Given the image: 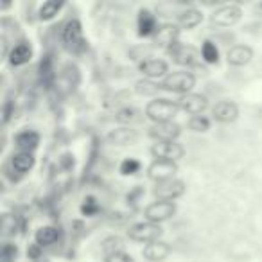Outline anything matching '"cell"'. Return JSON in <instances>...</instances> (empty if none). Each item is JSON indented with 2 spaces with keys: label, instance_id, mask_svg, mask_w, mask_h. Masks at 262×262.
<instances>
[{
  "label": "cell",
  "instance_id": "6da1fadb",
  "mask_svg": "<svg viewBox=\"0 0 262 262\" xmlns=\"http://www.w3.org/2000/svg\"><path fill=\"white\" fill-rule=\"evenodd\" d=\"M180 106L178 102H172L169 99H155V101L147 102L146 106V117L153 120L155 124L160 122H171L178 113Z\"/></svg>",
  "mask_w": 262,
  "mask_h": 262
},
{
  "label": "cell",
  "instance_id": "7a4b0ae2",
  "mask_svg": "<svg viewBox=\"0 0 262 262\" xmlns=\"http://www.w3.org/2000/svg\"><path fill=\"white\" fill-rule=\"evenodd\" d=\"M162 90L174 92V94H190L196 84V77L190 72H171L162 81Z\"/></svg>",
  "mask_w": 262,
  "mask_h": 262
},
{
  "label": "cell",
  "instance_id": "3957f363",
  "mask_svg": "<svg viewBox=\"0 0 262 262\" xmlns=\"http://www.w3.org/2000/svg\"><path fill=\"white\" fill-rule=\"evenodd\" d=\"M164 230L160 228V225L157 223H149V221H142L133 225L129 230H127V235H129L131 241H137V243H157L160 241Z\"/></svg>",
  "mask_w": 262,
  "mask_h": 262
},
{
  "label": "cell",
  "instance_id": "277c9868",
  "mask_svg": "<svg viewBox=\"0 0 262 262\" xmlns=\"http://www.w3.org/2000/svg\"><path fill=\"white\" fill-rule=\"evenodd\" d=\"M176 214V203L174 201H155V203L147 205L146 210H144V215L149 223H160L171 219L172 215Z\"/></svg>",
  "mask_w": 262,
  "mask_h": 262
},
{
  "label": "cell",
  "instance_id": "5b68a950",
  "mask_svg": "<svg viewBox=\"0 0 262 262\" xmlns=\"http://www.w3.org/2000/svg\"><path fill=\"white\" fill-rule=\"evenodd\" d=\"M185 189L187 187L182 180L172 178V180H165V182H158L153 192L160 201H172V200H176V198L183 196Z\"/></svg>",
  "mask_w": 262,
  "mask_h": 262
},
{
  "label": "cell",
  "instance_id": "8992f818",
  "mask_svg": "<svg viewBox=\"0 0 262 262\" xmlns=\"http://www.w3.org/2000/svg\"><path fill=\"white\" fill-rule=\"evenodd\" d=\"M63 43L70 51H81L84 47L83 26L79 20L72 18L70 22H67L65 29H63Z\"/></svg>",
  "mask_w": 262,
  "mask_h": 262
},
{
  "label": "cell",
  "instance_id": "52a82bcc",
  "mask_svg": "<svg viewBox=\"0 0 262 262\" xmlns=\"http://www.w3.org/2000/svg\"><path fill=\"white\" fill-rule=\"evenodd\" d=\"M151 153L157 160H171L176 162L185 155V149H183L182 144L178 142H157L151 147Z\"/></svg>",
  "mask_w": 262,
  "mask_h": 262
},
{
  "label": "cell",
  "instance_id": "ba28073f",
  "mask_svg": "<svg viewBox=\"0 0 262 262\" xmlns=\"http://www.w3.org/2000/svg\"><path fill=\"white\" fill-rule=\"evenodd\" d=\"M241 16H243V11H241L239 6L226 4L214 11V15H212V24L221 26V27H230V26H233V24L239 22Z\"/></svg>",
  "mask_w": 262,
  "mask_h": 262
},
{
  "label": "cell",
  "instance_id": "9c48e42d",
  "mask_svg": "<svg viewBox=\"0 0 262 262\" xmlns=\"http://www.w3.org/2000/svg\"><path fill=\"white\" fill-rule=\"evenodd\" d=\"M178 172V165L176 162L171 160H155L147 169V176L155 182H165V180H172L174 174Z\"/></svg>",
  "mask_w": 262,
  "mask_h": 262
},
{
  "label": "cell",
  "instance_id": "30bf717a",
  "mask_svg": "<svg viewBox=\"0 0 262 262\" xmlns=\"http://www.w3.org/2000/svg\"><path fill=\"white\" fill-rule=\"evenodd\" d=\"M149 135L153 137L157 142H176L180 135H182V127L176 122H160L155 124L149 129Z\"/></svg>",
  "mask_w": 262,
  "mask_h": 262
},
{
  "label": "cell",
  "instance_id": "8fae6325",
  "mask_svg": "<svg viewBox=\"0 0 262 262\" xmlns=\"http://www.w3.org/2000/svg\"><path fill=\"white\" fill-rule=\"evenodd\" d=\"M178 106L180 110H183L185 113H190L194 117V115H201L207 110L208 101L201 94H185L178 99Z\"/></svg>",
  "mask_w": 262,
  "mask_h": 262
},
{
  "label": "cell",
  "instance_id": "7c38bea8",
  "mask_svg": "<svg viewBox=\"0 0 262 262\" xmlns=\"http://www.w3.org/2000/svg\"><path fill=\"white\" fill-rule=\"evenodd\" d=\"M178 36H180V29L174 24H162V26H158L157 33H155V43L158 47H164L169 51L172 45L178 43Z\"/></svg>",
  "mask_w": 262,
  "mask_h": 262
},
{
  "label": "cell",
  "instance_id": "4fadbf2b",
  "mask_svg": "<svg viewBox=\"0 0 262 262\" xmlns=\"http://www.w3.org/2000/svg\"><path fill=\"white\" fill-rule=\"evenodd\" d=\"M212 117H214V120H217L221 124L233 122L239 117V108L232 101H221L212 108Z\"/></svg>",
  "mask_w": 262,
  "mask_h": 262
},
{
  "label": "cell",
  "instance_id": "5bb4252c",
  "mask_svg": "<svg viewBox=\"0 0 262 262\" xmlns=\"http://www.w3.org/2000/svg\"><path fill=\"white\" fill-rule=\"evenodd\" d=\"M167 52L171 54V58L174 59V63H178V65L190 67V65H194L198 59V52L194 51L190 45H183V43H180V41L176 45H172Z\"/></svg>",
  "mask_w": 262,
  "mask_h": 262
},
{
  "label": "cell",
  "instance_id": "9a60e30c",
  "mask_svg": "<svg viewBox=\"0 0 262 262\" xmlns=\"http://www.w3.org/2000/svg\"><path fill=\"white\" fill-rule=\"evenodd\" d=\"M253 58V51L248 45H233L228 52H226V61L232 67H244L251 61Z\"/></svg>",
  "mask_w": 262,
  "mask_h": 262
},
{
  "label": "cell",
  "instance_id": "2e32d148",
  "mask_svg": "<svg viewBox=\"0 0 262 262\" xmlns=\"http://www.w3.org/2000/svg\"><path fill=\"white\" fill-rule=\"evenodd\" d=\"M31 58H33V47H31V43L20 41L18 45H15V47L11 49L8 59L13 67H22V65H26V63H29Z\"/></svg>",
  "mask_w": 262,
  "mask_h": 262
},
{
  "label": "cell",
  "instance_id": "e0dca14e",
  "mask_svg": "<svg viewBox=\"0 0 262 262\" xmlns=\"http://www.w3.org/2000/svg\"><path fill=\"white\" fill-rule=\"evenodd\" d=\"M171 253V246L164 241H157V243H149L144 246L142 255L151 262H160L164 260L167 255Z\"/></svg>",
  "mask_w": 262,
  "mask_h": 262
},
{
  "label": "cell",
  "instance_id": "ac0fdd59",
  "mask_svg": "<svg viewBox=\"0 0 262 262\" xmlns=\"http://www.w3.org/2000/svg\"><path fill=\"white\" fill-rule=\"evenodd\" d=\"M40 144V135L36 131H22L15 137V146L20 149V153H33Z\"/></svg>",
  "mask_w": 262,
  "mask_h": 262
},
{
  "label": "cell",
  "instance_id": "d6986e66",
  "mask_svg": "<svg viewBox=\"0 0 262 262\" xmlns=\"http://www.w3.org/2000/svg\"><path fill=\"white\" fill-rule=\"evenodd\" d=\"M140 72L144 76H147L149 79H155V77H162L167 74V63L164 59H146V61L140 63Z\"/></svg>",
  "mask_w": 262,
  "mask_h": 262
},
{
  "label": "cell",
  "instance_id": "ffe728a7",
  "mask_svg": "<svg viewBox=\"0 0 262 262\" xmlns=\"http://www.w3.org/2000/svg\"><path fill=\"white\" fill-rule=\"evenodd\" d=\"M158 29L157 18L149 9H140L139 11V36H151Z\"/></svg>",
  "mask_w": 262,
  "mask_h": 262
},
{
  "label": "cell",
  "instance_id": "44dd1931",
  "mask_svg": "<svg viewBox=\"0 0 262 262\" xmlns=\"http://www.w3.org/2000/svg\"><path fill=\"white\" fill-rule=\"evenodd\" d=\"M137 140L135 129H127V127H119V129H113L108 135V142L112 146H129Z\"/></svg>",
  "mask_w": 262,
  "mask_h": 262
},
{
  "label": "cell",
  "instance_id": "7402d4cb",
  "mask_svg": "<svg viewBox=\"0 0 262 262\" xmlns=\"http://www.w3.org/2000/svg\"><path fill=\"white\" fill-rule=\"evenodd\" d=\"M59 239V230L56 226H41L38 228L36 235H34V241H36L38 246H51L56 241Z\"/></svg>",
  "mask_w": 262,
  "mask_h": 262
},
{
  "label": "cell",
  "instance_id": "603a6c76",
  "mask_svg": "<svg viewBox=\"0 0 262 262\" xmlns=\"http://www.w3.org/2000/svg\"><path fill=\"white\" fill-rule=\"evenodd\" d=\"M34 164H36V158L33 157V153H16L11 160L13 169H15L16 172H22V174L31 171V169L34 167Z\"/></svg>",
  "mask_w": 262,
  "mask_h": 262
},
{
  "label": "cell",
  "instance_id": "cb8c5ba5",
  "mask_svg": "<svg viewBox=\"0 0 262 262\" xmlns=\"http://www.w3.org/2000/svg\"><path fill=\"white\" fill-rule=\"evenodd\" d=\"M201 20H203L201 11H198V9H194V8L185 9V11L178 16V24L183 27V29H194V27L200 26Z\"/></svg>",
  "mask_w": 262,
  "mask_h": 262
},
{
  "label": "cell",
  "instance_id": "d4e9b609",
  "mask_svg": "<svg viewBox=\"0 0 262 262\" xmlns=\"http://www.w3.org/2000/svg\"><path fill=\"white\" fill-rule=\"evenodd\" d=\"M160 90H162V84L155 83V81H151V79H140V81H137V84H135V92L139 95H144V97H153V95H157Z\"/></svg>",
  "mask_w": 262,
  "mask_h": 262
},
{
  "label": "cell",
  "instance_id": "484cf974",
  "mask_svg": "<svg viewBox=\"0 0 262 262\" xmlns=\"http://www.w3.org/2000/svg\"><path fill=\"white\" fill-rule=\"evenodd\" d=\"M63 8V2L61 0H47L43 2V6L40 8V20H52Z\"/></svg>",
  "mask_w": 262,
  "mask_h": 262
},
{
  "label": "cell",
  "instance_id": "4316f807",
  "mask_svg": "<svg viewBox=\"0 0 262 262\" xmlns=\"http://www.w3.org/2000/svg\"><path fill=\"white\" fill-rule=\"evenodd\" d=\"M102 251L104 255H113V253H119V251H124V241L117 235H112V237H106L102 241Z\"/></svg>",
  "mask_w": 262,
  "mask_h": 262
},
{
  "label": "cell",
  "instance_id": "83f0119b",
  "mask_svg": "<svg viewBox=\"0 0 262 262\" xmlns=\"http://www.w3.org/2000/svg\"><path fill=\"white\" fill-rule=\"evenodd\" d=\"M201 58H203L207 63H210V65H214V63L219 61V51H217V47H215L214 41H210V40L205 41L203 47H201Z\"/></svg>",
  "mask_w": 262,
  "mask_h": 262
},
{
  "label": "cell",
  "instance_id": "f1b7e54d",
  "mask_svg": "<svg viewBox=\"0 0 262 262\" xmlns=\"http://www.w3.org/2000/svg\"><path fill=\"white\" fill-rule=\"evenodd\" d=\"M40 77L43 81V84H51L52 79H54V70H52V59L51 56H45L40 63Z\"/></svg>",
  "mask_w": 262,
  "mask_h": 262
},
{
  "label": "cell",
  "instance_id": "f546056e",
  "mask_svg": "<svg viewBox=\"0 0 262 262\" xmlns=\"http://www.w3.org/2000/svg\"><path fill=\"white\" fill-rule=\"evenodd\" d=\"M189 127L196 133H205V131L210 129V120L205 115H194L189 120Z\"/></svg>",
  "mask_w": 262,
  "mask_h": 262
},
{
  "label": "cell",
  "instance_id": "4dcf8cb0",
  "mask_svg": "<svg viewBox=\"0 0 262 262\" xmlns=\"http://www.w3.org/2000/svg\"><path fill=\"white\" fill-rule=\"evenodd\" d=\"M117 122H120V124H131V122H135L137 119H139V112H137L135 108H122V110H119L117 112Z\"/></svg>",
  "mask_w": 262,
  "mask_h": 262
},
{
  "label": "cell",
  "instance_id": "1f68e13d",
  "mask_svg": "<svg viewBox=\"0 0 262 262\" xmlns=\"http://www.w3.org/2000/svg\"><path fill=\"white\" fill-rule=\"evenodd\" d=\"M99 210H101V207H99L97 200H95L94 196L84 198V203L81 205V214L86 215V217H92V215L99 214Z\"/></svg>",
  "mask_w": 262,
  "mask_h": 262
},
{
  "label": "cell",
  "instance_id": "d6a6232c",
  "mask_svg": "<svg viewBox=\"0 0 262 262\" xmlns=\"http://www.w3.org/2000/svg\"><path fill=\"white\" fill-rule=\"evenodd\" d=\"M140 171V162L135 158H126V160L120 164V174L122 176H133Z\"/></svg>",
  "mask_w": 262,
  "mask_h": 262
},
{
  "label": "cell",
  "instance_id": "836d02e7",
  "mask_svg": "<svg viewBox=\"0 0 262 262\" xmlns=\"http://www.w3.org/2000/svg\"><path fill=\"white\" fill-rule=\"evenodd\" d=\"M18 257V248L16 244H4L2 246V262H15Z\"/></svg>",
  "mask_w": 262,
  "mask_h": 262
},
{
  "label": "cell",
  "instance_id": "e575fe53",
  "mask_svg": "<svg viewBox=\"0 0 262 262\" xmlns=\"http://www.w3.org/2000/svg\"><path fill=\"white\" fill-rule=\"evenodd\" d=\"M104 260L106 262H135V258L131 257L129 253H126V251H119V253L108 255Z\"/></svg>",
  "mask_w": 262,
  "mask_h": 262
},
{
  "label": "cell",
  "instance_id": "d590c367",
  "mask_svg": "<svg viewBox=\"0 0 262 262\" xmlns=\"http://www.w3.org/2000/svg\"><path fill=\"white\" fill-rule=\"evenodd\" d=\"M142 194H144V189H142V187H139V185H137L135 189L131 190V192H129V194H127V196H126L127 203L135 205V203H137V200H139V198L142 196Z\"/></svg>",
  "mask_w": 262,
  "mask_h": 262
},
{
  "label": "cell",
  "instance_id": "8d00e7d4",
  "mask_svg": "<svg viewBox=\"0 0 262 262\" xmlns=\"http://www.w3.org/2000/svg\"><path fill=\"white\" fill-rule=\"evenodd\" d=\"M40 253H41V246H38L36 243L31 244V246L27 248V257L33 258V260H38V258H40Z\"/></svg>",
  "mask_w": 262,
  "mask_h": 262
},
{
  "label": "cell",
  "instance_id": "74e56055",
  "mask_svg": "<svg viewBox=\"0 0 262 262\" xmlns=\"http://www.w3.org/2000/svg\"><path fill=\"white\" fill-rule=\"evenodd\" d=\"M61 165L65 169H72L74 167V157H72V155H63V157H61Z\"/></svg>",
  "mask_w": 262,
  "mask_h": 262
},
{
  "label": "cell",
  "instance_id": "f35d334b",
  "mask_svg": "<svg viewBox=\"0 0 262 262\" xmlns=\"http://www.w3.org/2000/svg\"><path fill=\"white\" fill-rule=\"evenodd\" d=\"M9 117H11V102H6V106H4V124L9 120Z\"/></svg>",
  "mask_w": 262,
  "mask_h": 262
},
{
  "label": "cell",
  "instance_id": "ab89813d",
  "mask_svg": "<svg viewBox=\"0 0 262 262\" xmlns=\"http://www.w3.org/2000/svg\"><path fill=\"white\" fill-rule=\"evenodd\" d=\"M0 43H2V58H9V54H8V40H6V36H2Z\"/></svg>",
  "mask_w": 262,
  "mask_h": 262
},
{
  "label": "cell",
  "instance_id": "60d3db41",
  "mask_svg": "<svg viewBox=\"0 0 262 262\" xmlns=\"http://www.w3.org/2000/svg\"><path fill=\"white\" fill-rule=\"evenodd\" d=\"M255 13H257V15L262 18V2H258V4L255 6Z\"/></svg>",
  "mask_w": 262,
  "mask_h": 262
}]
</instances>
